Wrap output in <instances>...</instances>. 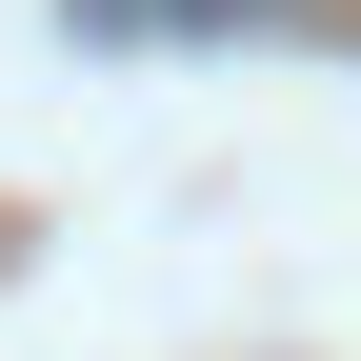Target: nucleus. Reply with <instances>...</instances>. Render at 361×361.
Here are the masks:
<instances>
[{"mask_svg":"<svg viewBox=\"0 0 361 361\" xmlns=\"http://www.w3.org/2000/svg\"><path fill=\"white\" fill-rule=\"evenodd\" d=\"M101 40H241V20H281V0H80Z\"/></svg>","mask_w":361,"mask_h":361,"instance_id":"obj_1","label":"nucleus"}]
</instances>
